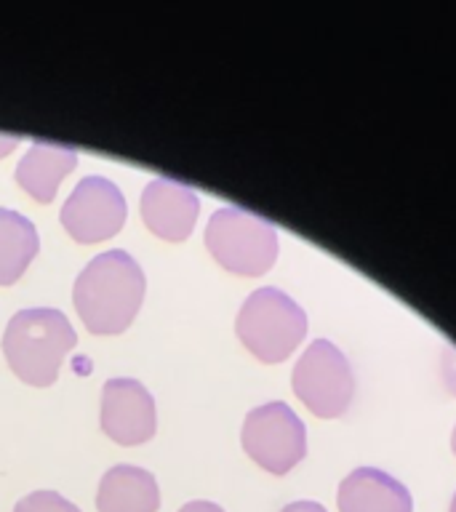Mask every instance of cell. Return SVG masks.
Returning <instances> with one entry per match:
<instances>
[{
    "mask_svg": "<svg viewBox=\"0 0 456 512\" xmlns=\"http://www.w3.org/2000/svg\"><path fill=\"white\" fill-rule=\"evenodd\" d=\"M144 272L134 256L120 248L94 256L72 288V302L91 334H123L142 307Z\"/></svg>",
    "mask_w": 456,
    "mask_h": 512,
    "instance_id": "6da1fadb",
    "label": "cell"
},
{
    "mask_svg": "<svg viewBox=\"0 0 456 512\" xmlns=\"http://www.w3.org/2000/svg\"><path fill=\"white\" fill-rule=\"evenodd\" d=\"M78 344L67 315L51 307L16 312L3 334V355L24 384L48 387L56 382L64 355Z\"/></svg>",
    "mask_w": 456,
    "mask_h": 512,
    "instance_id": "7a4b0ae2",
    "label": "cell"
},
{
    "mask_svg": "<svg viewBox=\"0 0 456 512\" xmlns=\"http://www.w3.org/2000/svg\"><path fill=\"white\" fill-rule=\"evenodd\" d=\"M235 331L262 363H283L307 334V315L280 288H259L248 296L235 320Z\"/></svg>",
    "mask_w": 456,
    "mask_h": 512,
    "instance_id": "3957f363",
    "label": "cell"
},
{
    "mask_svg": "<svg viewBox=\"0 0 456 512\" xmlns=\"http://www.w3.org/2000/svg\"><path fill=\"white\" fill-rule=\"evenodd\" d=\"M206 248L224 270L240 278H259L278 259V232L267 219L246 208H219L206 227Z\"/></svg>",
    "mask_w": 456,
    "mask_h": 512,
    "instance_id": "277c9868",
    "label": "cell"
},
{
    "mask_svg": "<svg viewBox=\"0 0 456 512\" xmlns=\"http://www.w3.org/2000/svg\"><path fill=\"white\" fill-rule=\"evenodd\" d=\"M294 392L320 419L342 416L355 395V376L344 352L328 339H315L294 366Z\"/></svg>",
    "mask_w": 456,
    "mask_h": 512,
    "instance_id": "5b68a950",
    "label": "cell"
},
{
    "mask_svg": "<svg viewBox=\"0 0 456 512\" xmlns=\"http://www.w3.org/2000/svg\"><path fill=\"white\" fill-rule=\"evenodd\" d=\"M240 440L246 454L272 475H286L307 454L304 422L280 400L254 408L243 422Z\"/></svg>",
    "mask_w": 456,
    "mask_h": 512,
    "instance_id": "8992f818",
    "label": "cell"
},
{
    "mask_svg": "<svg viewBox=\"0 0 456 512\" xmlns=\"http://www.w3.org/2000/svg\"><path fill=\"white\" fill-rule=\"evenodd\" d=\"M62 227L72 240L83 246L102 243L123 230L126 224V198L118 184L104 176H86L72 190L62 206Z\"/></svg>",
    "mask_w": 456,
    "mask_h": 512,
    "instance_id": "52a82bcc",
    "label": "cell"
},
{
    "mask_svg": "<svg viewBox=\"0 0 456 512\" xmlns=\"http://www.w3.org/2000/svg\"><path fill=\"white\" fill-rule=\"evenodd\" d=\"M155 400L136 379H110L102 387V430L120 446H142L155 435Z\"/></svg>",
    "mask_w": 456,
    "mask_h": 512,
    "instance_id": "ba28073f",
    "label": "cell"
},
{
    "mask_svg": "<svg viewBox=\"0 0 456 512\" xmlns=\"http://www.w3.org/2000/svg\"><path fill=\"white\" fill-rule=\"evenodd\" d=\"M200 214V200L192 187L176 179H155L142 192V219L147 230L168 243H182L192 235Z\"/></svg>",
    "mask_w": 456,
    "mask_h": 512,
    "instance_id": "9c48e42d",
    "label": "cell"
},
{
    "mask_svg": "<svg viewBox=\"0 0 456 512\" xmlns=\"http://www.w3.org/2000/svg\"><path fill=\"white\" fill-rule=\"evenodd\" d=\"M339 512H414V499L387 472L360 467L339 486Z\"/></svg>",
    "mask_w": 456,
    "mask_h": 512,
    "instance_id": "30bf717a",
    "label": "cell"
},
{
    "mask_svg": "<svg viewBox=\"0 0 456 512\" xmlns=\"http://www.w3.org/2000/svg\"><path fill=\"white\" fill-rule=\"evenodd\" d=\"M78 166V152L72 147L56 142H32L19 166H16V184L22 187L32 200L51 203L56 198L59 182L72 174Z\"/></svg>",
    "mask_w": 456,
    "mask_h": 512,
    "instance_id": "8fae6325",
    "label": "cell"
},
{
    "mask_svg": "<svg viewBox=\"0 0 456 512\" xmlns=\"http://www.w3.org/2000/svg\"><path fill=\"white\" fill-rule=\"evenodd\" d=\"M160 491L155 475L134 464H118L102 475L96 510L99 512H158Z\"/></svg>",
    "mask_w": 456,
    "mask_h": 512,
    "instance_id": "7c38bea8",
    "label": "cell"
},
{
    "mask_svg": "<svg viewBox=\"0 0 456 512\" xmlns=\"http://www.w3.org/2000/svg\"><path fill=\"white\" fill-rule=\"evenodd\" d=\"M35 224L11 208H0V286H14L38 256Z\"/></svg>",
    "mask_w": 456,
    "mask_h": 512,
    "instance_id": "4fadbf2b",
    "label": "cell"
},
{
    "mask_svg": "<svg viewBox=\"0 0 456 512\" xmlns=\"http://www.w3.org/2000/svg\"><path fill=\"white\" fill-rule=\"evenodd\" d=\"M14 512H80L70 499H64L56 491H32L16 504Z\"/></svg>",
    "mask_w": 456,
    "mask_h": 512,
    "instance_id": "5bb4252c",
    "label": "cell"
},
{
    "mask_svg": "<svg viewBox=\"0 0 456 512\" xmlns=\"http://www.w3.org/2000/svg\"><path fill=\"white\" fill-rule=\"evenodd\" d=\"M443 382H446L448 392L456 395V350L448 347L446 355H443Z\"/></svg>",
    "mask_w": 456,
    "mask_h": 512,
    "instance_id": "9a60e30c",
    "label": "cell"
},
{
    "mask_svg": "<svg viewBox=\"0 0 456 512\" xmlns=\"http://www.w3.org/2000/svg\"><path fill=\"white\" fill-rule=\"evenodd\" d=\"M179 512H224V510L219 507V504L203 502V499H200V502H187Z\"/></svg>",
    "mask_w": 456,
    "mask_h": 512,
    "instance_id": "2e32d148",
    "label": "cell"
},
{
    "mask_svg": "<svg viewBox=\"0 0 456 512\" xmlns=\"http://www.w3.org/2000/svg\"><path fill=\"white\" fill-rule=\"evenodd\" d=\"M283 512H326V507L318 502H291L283 507Z\"/></svg>",
    "mask_w": 456,
    "mask_h": 512,
    "instance_id": "e0dca14e",
    "label": "cell"
},
{
    "mask_svg": "<svg viewBox=\"0 0 456 512\" xmlns=\"http://www.w3.org/2000/svg\"><path fill=\"white\" fill-rule=\"evenodd\" d=\"M16 144H19V136H3V134H0V158H6L8 152L14 150Z\"/></svg>",
    "mask_w": 456,
    "mask_h": 512,
    "instance_id": "ac0fdd59",
    "label": "cell"
},
{
    "mask_svg": "<svg viewBox=\"0 0 456 512\" xmlns=\"http://www.w3.org/2000/svg\"><path fill=\"white\" fill-rule=\"evenodd\" d=\"M451 448H454V454H456V427L454 432H451Z\"/></svg>",
    "mask_w": 456,
    "mask_h": 512,
    "instance_id": "d6986e66",
    "label": "cell"
},
{
    "mask_svg": "<svg viewBox=\"0 0 456 512\" xmlns=\"http://www.w3.org/2000/svg\"><path fill=\"white\" fill-rule=\"evenodd\" d=\"M448 512H456V494H454V499H451V510Z\"/></svg>",
    "mask_w": 456,
    "mask_h": 512,
    "instance_id": "ffe728a7",
    "label": "cell"
}]
</instances>
